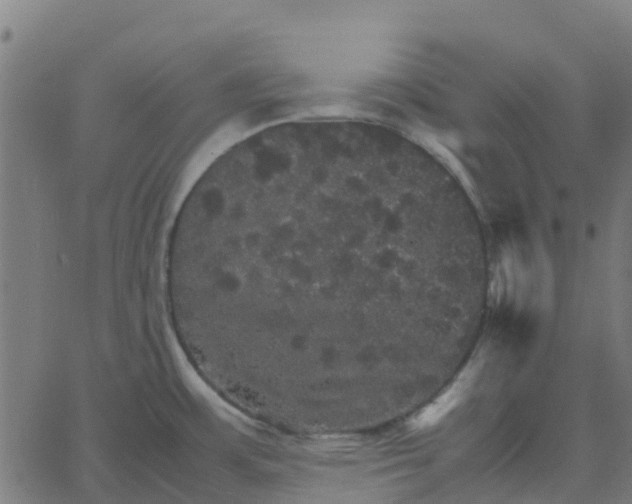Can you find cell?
<instances>
[{
  "mask_svg": "<svg viewBox=\"0 0 632 504\" xmlns=\"http://www.w3.org/2000/svg\"><path fill=\"white\" fill-rule=\"evenodd\" d=\"M474 375L473 367L466 368L444 392L411 420L412 427L425 429L441 421L463 399Z\"/></svg>",
  "mask_w": 632,
  "mask_h": 504,
  "instance_id": "6da1fadb",
  "label": "cell"
}]
</instances>
